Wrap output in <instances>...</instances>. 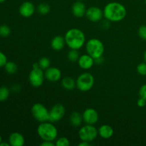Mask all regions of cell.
<instances>
[{
    "instance_id": "cell-1",
    "label": "cell",
    "mask_w": 146,
    "mask_h": 146,
    "mask_svg": "<svg viewBox=\"0 0 146 146\" xmlns=\"http://www.w3.org/2000/svg\"><path fill=\"white\" fill-rule=\"evenodd\" d=\"M127 10L125 6L116 1L107 4L104 9V17L112 22H118L125 19Z\"/></svg>"
},
{
    "instance_id": "cell-2",
    "label": "cell",
    "mask_w": 146,
    "mask_h": 146,
    "mask_svg": "<svg viewBox=\"0 0 146 146\" xmlns=\"http://www.w3.org/2000/svg\"><path fill=\"white\" fill-rule=\"evenodd\" d=\"M66 44L70 49L78 50L82 48L86 42L84 33L78 29H71L65 34Z\"/></svg>"
},
{
    "instance_id": "cell-3",
    "label": "cell",
    "mask_w": 146,
    "mask_h": 146,
    "mask_svg": "<svg viewBox=\"0 0 146 146\" xmlns=\"http://www.w3.org/2000/svg\"><path fill=\"white\" fill-rule=\"evenodd\" d=\"M37 133L43 141H54L58 135L57 128L52 122L46 121L41 123L37 128Z\"/></svg>"
},
{
    "instance_id": "cell-4",
    "label": "cell",
    "mask_w": 146,
    "mask_h": 146,
    "mask_svg": "<svg viewBox=\"0 0 146 146\" xmlns=\"http://www.w3.org/2000/svg\"><path fill=\"white\" fill-rule=\"evenodd\" d=\"M86 49L87 54L96 59L98 57L103 56L104 53V45L101 40L93 38L86 42Z\"/></svg>"
},
{
    "instance_id": "cell-5",
    "label": "cell",
    "mask_w": 146,
    "mask_h": 146,
    "mask_svg": "<svg viewBox=\"0 0 146 146\" xmlns=\"http://www.w3.org/2000/svg\"><path fill=\"white\" fill-rule=\"evenodd\" d=\"M94 82L95 80L94 76L88 72L81 74L76 81L77 88L82 92L90 91L94 86Z\"/></svg>"
},
{
    "instance_id": "cell-6",
    "label": "cell",
    "mask_w": 146,
    "mask_h": 146,
    "mask_svg": "<svg viewBox=\"0 0 146 146\" xmlns=\"http://www.w3.org/2000/svg\"><path fill=\"white\" fill-rule=\"evenodd\" d=\"M31 112L34 119L38 122L49 121V111L43 104L39 103L34 104L31 107Z\"/></svg>"
},
{
    "instance_id": "cell-7",
    "label": "cell",
    "mask_w": 146,
    "mask_h": 146,
    "mask_svg": "<svg viewBox=\"0 0 146 146\" xmlns=\"http://www.w3.org/2000/svg\"><path fill=\"white\" fill-rule=\"evenodd\" d=\"M98 130L96 129L94 125L86 124L81 127L78 131V136L81 141L92 142L98 136Z\"/></svg>"
},
{
    "instance_id": "cell-8",
    "label": "cell",
    "mask_w": 146,
    "mask_h": 146,
    "mask_svg": "<svg viewBox=\"0 0 146 146\" xmlns=\"http://www.w3.org/2000/svg\"><path fill=\"white\" fill-rule=\"evenodd\" d=\"M45 78L44 70L41 68H32L29 75V81L33 87L38 88L43 84Z\"/></svg>"
},
{
    "instance_id": "cell-9",
    "label": "cell",
    "mask_w": 146,
    "mask_h": 146,
    "mask_svg": "<svg viewBox=\"0 0 146 146\" xmlns=\"http://www.w3.org/2000/svg\"><path fill=\"white\" fill-rule=\"evenodd\" d=\"M66 110L62 104H56L49 111V121L52 123L58 122L64 118Z\"/></svg>"
},
{
    "instance_id": "cell-10",
    "label": "cell",
    "mask_w": 146,
    "mask_h": 146,
    "mask_svg": "<svg viewBox=\"0 0 146 146\" xmlns=\"http://www.w3.org/2000/svg\"><path fill=\"white\" fill-rule=\"evenodd\" d=\"M86 17L91 22H98L102 19L104 11L98 7H91L87 9Z\"/></svg>"
},
{
    "instance_id": "cell-11",
    "label": "cell",
    "mask_w": 146,
    "mask_h": 146,
    "mask_svg": "<svg viewBox=\"0 0 146 146\" xmlns=\"http://www.w3.org/2000/svg\"><path fill=\"white\" fill-rule=\"evenodd\" d=\"M83 120L86 124L95 125L99 119V115L96 110L94 108H87L84 111L82 114Z\"/></svg>"
},
{
    "instance_id": "cell-12",
    "label": "cell",
    "mask_w": 146,
    "mask_h": 146,
    "mask_svg": "<svg viewBox=\"0 0 146 146\" xmlns=\"http://www.w3.org/2000/svg\"><path fill=\"white\" fill-rule=\"evenodd\" d=\"M36 11V8L34 4L31 1H24V3L21 4L19 9V11L21 17L24 18H29L31 16L34 15V12Z\"/></svg>"
},
{
    "instance_id": "cell-13",
    "label": "cell",
    "mask_w": 146,
    "mask_h": 146,
    "mask_svg": "<svg viewBox=\"0 0 146 146\" xmlns=\"http://www.w3.org/2000/svg\"><path fill=\"white\" fill-rule=\"evenodd\" d=\"M77 62H78L80 68L84 70H88L92 68L94 63H95V61L92 56L86 54L80 56Z\"/></svg>"
},
{
    "instance_id": "cell-14",
    "label": "cell",
    "mask_w": 146,
    "mask_h": 146,
    "mask_svg": "<svg viewBox=\"0 0 146 146\" xmlns=\"http://www.w3.org/2000/svg\"><path fill=\"white\" fill-rule=\"evenodd\" d=\"M45 78L51 82H56L61 78V72L58 68L51 67L45 70Z\"/></svg>"
},
{
    "instance_id": "cell-15",
    "label": "cell",
    "mask_w": 146,
    "mask_h": 146,
    "mask_svg": "<svg viewBox=\"0 0 146 146\" xmlns=\"http://www.w3.org/2000/svg\"><path fill=\"white\" fill-rule=\"evenodd\" d=\"M86 7L82 1H76L73 4L71 8L73 15L77 18H81L84 17L86 13Z\"/></svg>"
},
{
    "instance_id": "cell-16",
    "label": "cell",
    "mask_w": 146,
    "mask_h": 146,
    "mask_svg": "<svg viewBox=\"0 0 146 146\" xmlns=\"http://www.w3.org/2000/svg\"><path fill=\"white\" fill-rule=\"evenodd\" d=\"M25 143L24 136L21 133L14 132L10 134L9 137V143L11 146H23Z\"/></svg>"
},
{
    "instance_id": "cell-17",
    "label": "cell",
    "mask_w": 146,
    "mask_h": 146,
    "mask_svg": "<svg viewBox=\"0 0 146 146\" xmlns=\"http://www.w3.org/2000/svg\"><path fill=\"white\" fill-rule=\"evenodd\" d=\"M66 45L65 38L61 36H56L52 38L51 42V46L55 51H61Z\"/></svg>"
},
{
    "instance_id": "cell-18",
    "label": "cell",
    "mask_w": 146,
    "mask_h": 146,
    "mask_svg": "<svg viewBox=\"0 0 146 146\" xmlns=\"http://www.w3.org/2000/svg\"><path fill=\"white\" fill-rule=\"evenodd\" d=\"M98 133L102 138L108 139L113 135L114 131L112 127L109 125H102L98 129Z\"/></svg>"
},
{
    "instance_id": "cell-19",
    "label": "cell",
    "mask_w": 146,
    "mask_h": 146,
    "mask_svg": "<svg viewBox=\"0 0 146 146\" xmlns=\"http://www.w3.org/2000/svg\"><path fill=\"white\" fill-rule=\"evenodd\" d=\"M83 120L82 114L78 111H74L70 115V123L74 127H78L82 124Z\"/></svg>"
},
{
    "instance_id": "cell-20",
    "label": "cell",
    "mask_w": 146,
    "mask_h": 146,
    "mask_svg": "<svg viewBox=\"0 0 146 146\" xmlns=\"http://www.w3.org/2000/svg\"><path fill=\"white\" fill-rule=\"evenodd\" d=\"M61 86L64 89L67 91H71L76 86V81L70 76H66L61 81Z\"/></svg>"
},
{
    "instance_id": "cell-21",
    "label": "cell",
    "mask_w": 146,
    "mask_h": 146,
    "mask_svg": "<svg viewBox=\"0 0 146 146\" xmlns=\"http://www.w3.org/2000/svg\"><path fill=\"white\" fill-rule=\"evenodd\" d=\"M36 10L38 13H39L41 15H46L51 11V7L47 3L43 2L38 4L36 8Z\"/></svg>"
},
{
    "instance_id": "cell-22",
    "label": "cell",
    "mask_w": 146,
    "mask_h": 146,
    "mask_svg": "<svg viewBox=\"0 0 146 146\" xmlns=\"http://www.w3.org/2000/svg\"><path fill=\"white\" fill-rule=\"evenodd\" d=\"M4 69L6 72L9 74H14L17 71L18 66L17 64L13 61H7L4 66Z\"/></svg>"
},
{
    "instance_id": "cell-23",
    "label": "cell",
    "mask_w": 146,
    "mask_h": 146,
    "mask_svg": "<svg viewBox=\"0 0 146 146\" xmlns=\"http://www.w3.org/2000/svg\"><path fill=\"white\" fill-rule=\"evenodd\" d=\"M79 57V52L76 49H71L67 54V58L71 62H77Z\"/></svg>"
},
{
    "instance_id": "cell-24",
    "label": "cell",
    "mask_w": 146,
    "mask_h": 146,
    "mask_svg": "<svg viewBox=\"0 0 146 146\" xmlns=\"http://www.w3.org/2000/svg\"><path fill=\"white\" fill-rule=\"evenodd\" d=\"M10 95V91L7 86L0 87V102L7 101Z\"/></svg>"
},
{
    "instance_id": "cell-25",
    "label": "cell",
    "mask_w": 146,
    "mask_h": 146,
    "mask_svg": "<svg viewBox=\"0 0 146 146\" xmlns=\"http://www.w3.org/2000/svg\"><path fill=\"white\" fill-rule=\"evenodd\" d=\"M38 64H39V66L41 69L46 70L49 68L50 66H51V61L47 57H42L38 61Z\"/></svg>"
},
{
    "instance_id": "cell-26",
    "label": "cell",
    "mask_w": 146,
    "mask_h": 146,
    "mask_svg": "<svg viewBox=\"0 0 146 146\" xmlns=\"http://www.w3.org/2000/svg\"><path fill=\"white\" fill-rule=\"evenodd\" d=\"M10 34H11V29L9 26L6 24L0 26V36L5 38V37L9 36Z\"/></svg>"
},
{
    "instance_id": "cell-27",
    "label": "cell",
    "mask_w": 146,
    "mask_h": 146,
    "mask_svg": "<svg viewBox=\"0 0 146 146\" xmlns=\"http://www.w3.org/2000/svg\"><path fill=\"white\" fill-rule=\"evenodd\" d=\"M55 144L56 146H69L70 141L66 137H61V138L56 140V142Z\"/></svg>"
},
{
    "instance_id": "cell-28",
    "label": "cell",
    "mask_w": 146,
    "mask_h": 146,
    "mask_svg": "<svg viewBox=\"0 0 146 146\" xmlns=\"http://www.w3.org/2000/svg\"><path fill=\"white\" fill-rule=\"evenodd\" d=\"M137 72L141 76H146V62L141 63L137 66Z\"/></svg>"
},
{
    "instance_id": "cell-29",
    "label": "cell",
    "mask_w": 146,
    "mask_h": 146,
    "mask_svg": "<svg viewBox=\"0 0 146 146\" xmlns=\"http://www.w3.org/2000/svg\"><path fill=\"white\" fill-rule=\"evenodd\" d=\"M138 35L140 38L146 41V25H142L138 29Z\"/></svg>"
},
{
    "instance_id": "cell-30",
    "label": "cell",
    "mask_w": 146,
    "mask_h": 146,
    "mask_svg": "<svg viewBox=\"0 0 146 146\" xmlns=\"http://www.w3.org/2000/svg\"><path fill=\"white\" fill-rule=\"evenodd\" d=\"M7 57L2 51H0V68L4 67L7 62Z\"/></svg>"
},
{
    "instance_id": "cell-31",
    "label": "cell",
    "mask_w": 146,
    "mask_h": 146,
    "mask_svg": "<svg viewBox=\"0 0 146 146\" xmlns=\"http://www.w3.org/2000/svg\"><path fill=\"white\" fill-rule=\"evenodd\" d=\"M139 96L141 98L146 100V84H144L141 87L139 90Z\"/></svg>"
},
{
    "instance_id": "cell-32",
    "label": "cell",
    "mask_w": 146,
    "mask_h": 146,
    "mask_svg": "<svg viewBox=\"0 0 146 146\" xmlns=\"http://www.w3.org/2000/svg\"><path fill=\"white\" fill-rule=\"evenodd\" d=\"M137 104H138V106L140 108H143V107L146 105V100L140 97V98L138 100V101H137Z\"/></svg>"
},
{
    "instance_id": "cell-33",
    "label": "cell",
    "mask_w": 146,
    "mask_h": 146,
    "mask_svg": "<svg viewBox=\"0 0 146 146\" xmlns=\"http://www.w3.org/2000/svg\"><path fill=\"white\" fill-rule=\"evenodd\" d=\"M56 144L53 143V141H43V142L41 143V146H54Z\"/></svg>"
},
{
    "instance_id": "cell-34",
    "label": "cell",
    "mask_w": 146,
    "mask_h": 146,
    "mask_svg": "<svg viewBox=\"0 0 146 146\" xmlns=\"http://www.w3.org/2000/svg\"><path fill=\"white\" fill-rule=\"evenodd\" d=\"M104 57L101 56V57H98V58H96V59H94V61H95L96 64H102L103 62H104Z\"/></svg>"
},
{
    "instance_id": "cell-35",
    "label": "cell",
    "mask_w": 146,
    "mask_h": 146,
    "mask_svg": "<svg viewBox=\"0 0 146 146\" xmlns=\"http://www.w3.org/2000/svg\"><path fill=\"white\" fill-rule=\"evenodd\" d=\"M12 90L14 92H19L21 90V86L19 85H18V84H16V85H14L12 87Z\"/></svg>"
},
{
    "instance_id": "cell-36",
    "label": "cell",
    "mask_w": 146,
    "mask_h": 146,
    "mask_svg": "<svg viewBox=\"0 0 146 146\" xmlns=\"http://www.w3.org/2000/svg\"><path fill=\"white\" fill-rule=\"evenodd\" d=\"M91 145V143L87 142V141H81V143L78 144V146H89Z\"/></svg>"
},
{
    "instance_id": "cell-37",
    "label": "cell",
    "mask_w": 146,
    "mask_h": 146,
    "mask_svg": "<svg viewBox=\"0 0 146 146\" xmlns=\"http://www.w3.org/2000/svg\"><path fill=\"white\" fill-rule=\"evenodd\" d=\"M40 68L39 64H38V62L34 63V64H33V66H32V68Z\"/></svg>"
},
{
    "instance_id": "cell-38",
    "label": "cell",
    "mask_w": 146,
    "mask_h": 146,
    "mask_svg": "<svg viewBox=\"0 0 146 146\" xmlns=\"http://www.w3.org/2000/svg\"><path fill=\"white\" fill-rule=\"evenodd\" d=\"M10 144L8 143H4V142H1V143H0V146H9Z\"/></svg>"
},
{
    "instance_id": "cell-39",
    "label": "cell",
    "mask_w": 146,
    "mask_h": 146,
    "mask_svg": "<svg viewBox=\"0 0 146 146\" xmlns=\"http://www.w3.org/2000/svg\"><path fill=\"white\" fill-rule=\"evenodd\" d=\"M144 60H145V61L146 62V50H145V53H144Z\"/></svg>"
},
{
    "instance_id": "cell-40",
    "label": "cell",
    "mask_w": 146,
    "mask_h": 146,
    "mask_svg": "<svg viewBox=\"0 0 146 146\" xmlns=\"http://www.w3.org/2000/svg\"><path fill=\"white\" fill-rule=\"evenodd\" d=\"M1 142H2V138H1V135H0V143H1Z\"/></svg>"
},
{
    "instance_id": "cell-41",
    "label": "cell",
    "mask_w": 146,
    "mask_h": 146,
    "mask_svg": "<svg viewBox=\"0 0 146 146\" xmlns=\"http://www.w3.org/2000/svg\"><path fill=\"white\" fill-rule=\"evenodd\" d=\"M6 0H0V3H3V2H4Z\"/></svg>"
},
{
    "instance_id": "cell-42",
    "label": "cell",
    "mask_w": 146,
    "mask_h": 146,
    "mask_svg": "<svg viewBox=\"0 0 146 146\" xmlns=\"http://www.w3.org/2000/svg\"><path fill=\"white\" fill-rule=\"evenodd\" d=\"M77 1H84V0H77Z\"/></svg>"
},
{
    "instance_id": "cell-43",
    "label": "cell",
    "mask_w": 146,
    "mask_h": 146,
    "mask_svg": "<svg viewBox=\"0 0 146 146\" xmlns=\"http://www.w3.org/2000/svg\"><path fill=\"white\" fill-rule=\"evenodd\" d=\"M145 4H146V0H145Z\"/></svg>"
}]
</instances>
